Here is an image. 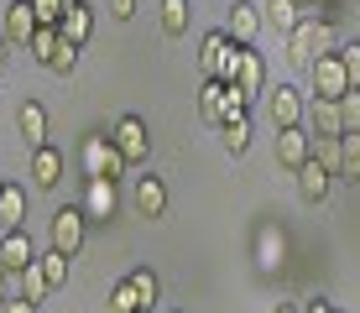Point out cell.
I'll return each instance as SVG.
<instances>
[{"mask_svg":"<svg viewBox=\"0 0 360 313\" xmlns=\"http://www.w3.org/2000/svg\"><path fill=\"white\" fill-rule=\"evenodd\" d=\"M16 131H21V141H27L32 152L47 146V110L37 105V99H21V105H16Z\"/></svg>","mask_w":360,"mask_h":313,"instance_id":"obj_13","label":"cell"},{"mask_svg":"<svg viewBox=\"0 0 360 313\" xmlns=\"http://www.w3.org/2000/svg\"><path fill=\"white\" fill-rule=\"evenodd\" d=\"M266 115H271L277 131H288V125H303L308 105H303V94H297L292 84H277V89H266Z\"/></svg>","mask_w":360,"mask_h":313,"instance_id":"obj_7","label":"cell"},{"mask_svg":"<svg viewBox=\"0 0 360 313\" xmlns=\"http://www.w3.org/2000/svg\"><path fill=\"white\" fill-rule=\"evenodd\" d=\"M340 68H345V79H350V89H360V42L340 47Z\"/></svg>","mask_w":360,"mask_h":313,"instance_id":"obj_34","label":"cell"},{"mask_svg":"<svg viewBox=\"0 0 360 313\" xmlns=\"http://www.w3.org/2000/svg\"><path fill=\"white\" fill-rule=\"evenodd\" d=\"M292 6H297V11H308V6H314V0H292Z\"/></svg>","mask_w":360,"mask_h":313,"instance_id":"obj_43","label":"cell"},{"mask_svg":"<svg viewBox=\"0 0 360 313\" xmlns=\"http://www.w3.org/2000/svg\"><path fill=\"white\" fill-rule=\"evenodd\" d=\"M340 178L360 183V136H340Z\"/></svg>","mask_w":360,"mask_h":313,"instance_id":"obj_26","label":"cell"},{"mask_svg":"<svg viewBox=\"0 0 360 313\" xmlns=\"http://www.w3.org/2000/svg\"><path fill=\"white\" fill-rule=\"evenodd\" d=\"M58 178H63V157H58L53 146H37L32 152V183L37 188H58Z\"/></svg>","mask_w":360,"mask_h":313,"instance_id":"obj_20","label":"cell"},{"mask_svg":"<svg viewBox=\"0 0 360 313\" xmlns=\"http://www.w3.org/2000/svg\"><path fill=\"white\" fill-rule=\"evenodd\" d=\"M308 136H314V141H340V136H345L340 105H329V99H314V105H308Z\"/></svg>","mask_w":360,"mask_h":313,"instance_id":"obj_14","label":"cell"},{"mask_svg":"<svg viewBox=\"0 0 360 313\" xmlns=\"http://www.w3.org/2000/svg\"><path fill=\"white\" fill-rule=\"evenodd\" d=\"M225 53H230V37L225 32H204V42H198V73H204V79H219Z\"/></svg>","mask_w":360,"mask_h":313,"instance_id":"obj_18","label":"cell"},{"mask_svg":"<svg viewBox=\"0 0 360 313\" xmlns=\"http://www.w3.org/2000/svg\"><path fill=\"white\" fill-rule=\"evenodd\" d=\"M0 313H37V303H27V298H11V303L0 308Z\"/></svg>","mask_w":360,"mask_h":313,"instance_id":"obj_37","label":"cell"},{"mask_svg":"<svg viewBox=\"0 0 360 313\" xmlns=\"http://www.w3.org/2000/svg\"><path fill=\"white\" fill-rule=\"evenodd\" d=\"M340 53V42H334V21H319V16H303L288 37V63L292 68H314L319 58Z\"/></svg>","mask_w":360,"mask_h":313,"instance_id":"obj_1","label":"cell"},{"mask_svg":"<svg viewBox=\"0 0 360 313\" xmlns=\"http://www.w3.org/2000/svg\"><path fill=\"white\" fill-rule=\"evenodd\" d=\"M308 89H314V99H329V105H340V99L350 94V79H345V68H340V53L319 58L314 68H308Z\"/></svg>","mask_w":360,"mask_h":313,"instance_id":"obj_5","label":"cell"},{"mask_svg":"<svg viewBox=\"0 0 360 313\" xmlns=\"http://www.w3.org/2000/svg\"><path fill=\"white\" fill-rule=\"evenodd\" d=\"M68 6H79V0H63V11H68Z\"/></svg>","mask_w":360,"mask_h":313,"instance_id":"obj_44","label":"cell"},{"mask_svg":"<svg viewBox=\"0 0 360 313\" xmlns=\"http://www.w3.org/2000/svg\"><path fill=\"white\" fill-rule=\"evenodd\" d=\"M110 141H115V152L126 157V167H141V162L152 157V136H146L141 115H120L115 131H110Z\"/></svg>","mask_w":360,"mask_h":313,"instance_id":"obj_3","label":"cell"},{"mask_svg":"<svg viewBox=\"0 0 360 313\" xmlns=\"http://www.w3.org/2000/svg\"><path fill=\"white\" fill-rule=\"evenodd\" d=\"M319 6H324V16H319V21H334V16H340V0H319Z\"/></svg>","mask_w":360,"mask_h":313,"instance_id":"obj_40","label":"cell"},{"mask_svg":"<svg viewBox=\"0 0 360 313\" xmlns=\"http://www.w3.org/2000/svg\"><path fill=\"white\" fill-rule=\"evenodd\" d=\"M329 188H334V178H329L324 167H319L314 157H308L303 167H297V198H303V204H324V198H329Z\"/></svg>","mask_w":360,"mask_h":313,"instance_id":"obj_16","label":"cell"},{"mask_svg":"<svg viewBox=\"0 0 360 313\" xmlns=\"http://www.w3.org/2000/svg\"><path fill=\"white\" fill-rule=\"evenodd\" d=\"M277 313H303V308H292V303H282V308H277Z\"/></svg>","mask_w":360,"mask_h":313,"instance_id":"obj_42","label":"cell"},{"mask_svg":"<svg viewBox=\"0 0 360 313\" xmlns=\"http://www.w3.org/2000/svg\"><path fill=\"white\" fill-rule=\"evenodd\" d=\"M79 167H84V178H110L115 183L120 172H126V157L115 152L110 136H89V141L79 146Z\"/></svg>","mask_w":360,"mask_h":313,"instance_id":"obj_2","label":"cell"},{"mask_svg":"<svg viewBox=\"0 0 360 313\" xmlns=\"http://www.w3.org/2000/svg\"><path fill=\"white\" fill-rule=\"evenodd\" d=\"M32 37H37V11H32V0H11V6H6V42L32 47Z\"/></svg>","mask_w":360,"mask_h":313,"instance_id":"obj_12","label":"cell"},{"mask_svg":"<svg viewBox=\"0 0 360 313\" xmlns=\"http://www.w3.org/2000/svg\"><path fill=\"white\" fill-rule=\"evenodd\" d=\"M110 313H141V298H136V287H131V277L110 287Z\"/></svg>","mask_w":360,"mask_h":313,"instance_id":"obj_27","label":"cell"},{"mask_svg":"<svg viewBox=\"0 0 360 313\" xmlns=\"http://www.w3.org/2000/svg\"><path fill=\"white\" fill-rule=\"evenodd\" d=\"M6 282H11V272H6V267H0V308H6V303H11V287H6Z\"/></svg>","mask_w":360,"mask_h":313,"instance_id":"obj_39","label":"cell"},{"mask_svg":"<svg viewBox=\"0 0 360 313\" xmlns=\"http://www.w3.org/2000/svg\"><path fill=\"white\" fill-rule=\"evenodd\" d=\"M219 141H225L230 157H245V146H251V115H235L219 125Z\"/></svg>","mask_w":360,"mask_h":313,"instance_id":"obj_24","label":"cell"},{"mask_svg":"<svg viewBox=\"0 0 360 313\" xmlns=\"http://www.w3.org/2000/svg\"><path fill=\"white\" fill-rule=\"evenodd\" d=\"M42 277H47V287H63L68 282V256L47 250V256H42Z\"/></svg>","mask_w":360,"mask_h":313,"instance_id":"obj_32","label":"cell"},{"mask_svg":"<svg viewBox=\"0 0 360 313\" xmlns=\"http://www.w3.org/2000/svg\"><path fill=\"white\" fill-rule=\"evenodd\" d=\"M282 261H288V235H282V224H262V230H256V267H262V277L282 272Z\"/></svg>","mask_w":360,"mask_h":313,"instance_id":"obj_9","label":"cell"},{"mask_svg":"<svg viewBox=\"0 0 360 313\" xmlns=\"http://www.w3.org/2000/svg\"><path fill=\"white\" fill-rule=\"evenodd\" d=\"M136 215L141 219H162L167 215V183L162 178H136Z\"/></svg>","mask_w":360,"mask_h":313,"instance_id":"obj_17","label":"cell"},{"mask_svg":"<svg viewBox=\"0 0 360 313\" xmlns=\"http://www.w3.org/2000/svg\"><path fill=\"white\" fill-rule=\"evenodd\" d=\"M157 21H162L167 37H183L188 21H193V6H188V0H162V6H157Z\"/></svg>","mask_w":360,"mask_h":313,"instance_id":"obj_23","label":"cell"},{"mask_svg":"<svg viewBox=\"0 0 360 313\" xmlns=\"http://www.w3.org/2000/svg\"><path fill=\"white\" fill-rule=\"evenodd\" d=\"M198 115H204V125H225V84L204 79V89H198Z\"/></svg>","mask_w":360,"mask_h":313,"instance_id":"obj_21","label":"cell"},{"mask_svg":"<svg viewBox=\"0 0 360 313\" xmlns=\"http://www.w3.org/2000/svg\"><path fill=\"white\" fill-rule=\"evenodd\" d=\"M0 188H6V178H0Z\"/></svg>","mask_w":360,"mask_h":313,"instance_id":"obj_45","label":"cell"},{"mask_svg":"<svg viewBox=\"0 0 360 313\" xmlns=\"http://www.w3.org/2000/svg\"><path fill=\"white\" fill-rule=\"evenodd\" d=\"M262 21H266L271 32L292 37V27H297L303 16H297V6H292V0H262Z\"/></svg>","mask_w":360,"mask_h":313,"instance_id":"obj_22","label":"cell"},{"mask_svg":"<svg viewBox=\"0 0 360 313\" xmlns=\"http://www.w3.org/2000/svg\"><path fill=\"white\" fill-rule=\"evenodd\" d=\"M37 261H42V256H37V245H32L27 230H6V235H0V267H6V272L21 277V272H32Z\"/></svg>","mask_w":360,"mask_h":313,"instance_id":"obj_8","label":"cell"},{"mask_svg":"<svg viewBox=\"0 0 360 313\" xmlns=\"http://www.w3.org/2000/svg\"><path fill=\"white\" fill-rule=\"evenodd\" d=\"M84 230H89V219H84V209H79V204L58 209V215H53V230H47V235H53V250L73 261V256L84 250Z\"/></svg>","mask_w":360,"mask_h":313,"instance_id":"obj_4","label":"cell"},{"mask_svg":"<svg viewBox=\"0 0 360 313\" xmlns=\"http://www.w3.org/2000/svg\"><path fill=\"white\" fill-rule=\"evenodd\" d=\"M303 313H340V308H334L329 298H314V303H303Z\"/></svg>","mask_w":360,"mask_h":313,"instance_id":"obj_38","label":"cell"},{"mask_svg":"<svg viewBox=\"0 0 360 313\" xmlns=\"http://www.w3.org/2000/svg\"><path fill=\"white\" fill-rule=\"evenodd\" d=\"M47 68L58 73V79H68L73 68H79V47H68V42H58L53 47V58H47Z\"/></svg>","mask_w":360,"mask_h":313,"instance_id":"obj_29","label":"cell"},{"mask_svg":"<svg viewBox=\"0 0 360 313\" xmlns=\"http://www.w3.org/2000/svg\"><path fill=\"white\" fill-rule=\"evenodd\" d=\"M58 42H63V37H58V27H37V37H32V47H27V53L47 68V58H53V47H58Z\"/></svg>","mask_w":360,"mask_h":313,"instance_id":"obj_28","label":"cell"},{"mask_svg":"<svg viewBox=\"0 0 360 313\" xmlns=\"http://www.w3.org/2000/svg\"><path fill=\"white\" fill-rule=\"evenodd\" d=\"M0 224L6 230H27V188H16V183L0 188Z\"/></svg>","mask_w":360,"mask_h":313,"instance_id":"obj_19","label":"cell"},{"mask_svg":"<svg viewBox=\"0 0 360 313\" xmlns=\"http://www.w3.org/2000/svg\"><path fill=\"white\" fill-rule=\"evenodd\" d=\"M32 11H37V27H58L63 21V0H32Z\"/></svg>","mask_w":360,"mask_h":313,"instance_id":"obj_35","label":"cell"},{"mask_svg":"<svg viewBox=\"0 0 360 313\" xmlns=\"http://www.w3.org/2000/svg\"><path fill=\"white\" fill-rule=\"evenodd\" d=\"M6 63H11V42H6V32H0V73H6Z\"/></svg>","mask_w":360,"mask_h":313,"instance_id":"obj_41","label":"cell"},{"mask_svg":"<svg viewBox=\"0 0 360 313\" xmlns=\"http://www.w3.org/2000/svg\"><path fill=\"white\" fill-rule=\"evenodd\" d=\"M58 37H63L68 47H84V42L94 37V11L84 6V0H79V6H68L63 21H58Z\"/></svg>","mask_w":360,"mask_h":313,"instance_id":"obj_15","label":"cell"},{"mask_svg":"<svg viewBox=\"0 0 360 313\" xmlns=\"http://www.w3.org/2000/svg\"><path fill=\"white\" fill-rule=\"evenodd\" d=\"M131 287H136V298H141V313H152V303L162 298V282H157V272H152V267H136V272H131Z\"/></svg>","mask_w":360,"mask_h":313,"instance_id":"obj_25","label":"cell"},{"mask_svg":"<svg viewBox=\"0 0 360 313\" xmlns=\"http://www.w3.org/2000/svg\"><path fill=\"white\" fill-rule=\"evenodd\" d=\"M340 125H345V136H360V89L340 99Z\"/></svg>","mask_w":360,"mask_h":313,"instance_id":"obj_31","label":"cell"},{"mask_svg":"<svg viewBox=\"0 0 360 313\" xmlns=\"http://www.w3.org/2000/svg\"><path fill=\"white\" fill-rule=\"evenodd\" d=\"M308 157H314V136H308L303 125H288V131H277V162H282L288 172H297Z\"/></svg>","mask_w":360,"mask_h":313,"instance_id":"obj_11","label":"cell"},{"mask_svg":"<svg viewBox=\"0 0 360 313\" xmlns=\"http://www.w3.org/2000/svg\"><path fill=\"white\" fill-rule=\"evenodd\" d=\"M21 282H27V293H21V298H27V303H37V308H42V298L53 293V287H47V277H42V261H37L32 272H21Z\"/></svg>","mask_w":360,"mask_h":313,"instance_id":"obj_30","label":"cell"},{"mask_svg":"<svg viewBox=\"0 0 360 313\" xmlns=\"http://www.w3.org/2000/svg\"><path fill=\"white\" fill-rule=\"evenodd\" d=\"M110 16H115V21H131V16H136V0H110Z\"/></svg>","mask_w":360,"mask_h":313,"instance_id":"obj_36","label":"cell"},{"mask_svg":"<svg viewBox=\"0 0 360 313\" xmlns=\"http://www.w3.org/2000/svg\"><path fill=\"white\" fill-rule=\"evenodd\" d=\"M262 27H266V21H262V6H251V0H235V6H230V21H225V37H230V42L251 47Z\"/></svg>","mask_w":360,"mask_h":313,"instance_id":"obj_10","label":"cell"},{"mask_svg":"<svg viewBox=\"0 0 360 313\" xmlns=\"http://www.w3.org/2000/svg\"><path fill=\"white\" fill-rule=\"evenodd\" d=\"M79 209H84V219H89V224H110V219H115V209H120L115 183H110V178H84Z\"/></svg>","mask_w":360,"mask_h":313,"instance_id":"obj_6","label":"cell"},{"mask_svg":"<svg viewBox=\"0 0 360 313\" xmlns=\"http://www.w3.org/2000/svg\"><path fill=\"white\" fill-rule=\"evenodd\" d=\"M314 162L329 172V178H340V141H314Z\"/></svg>","mask_w":360,"mask_h":313,"instance_id":"obj_33","label":"cell"}]
</instances>
